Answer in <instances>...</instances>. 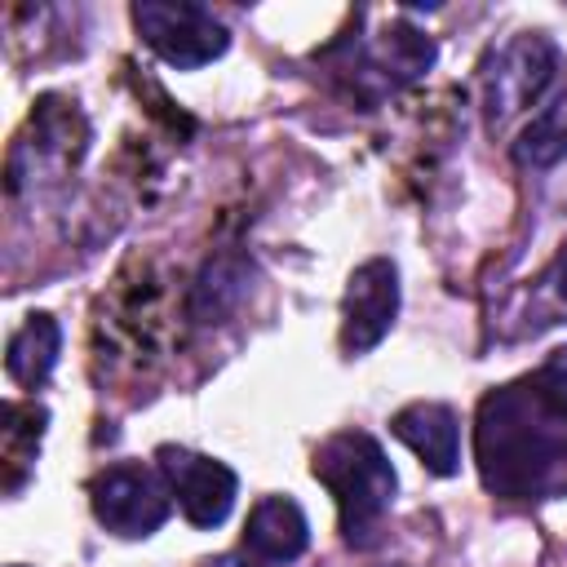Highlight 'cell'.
I'll use <instances>...</instances> for the list:
<instances>
[{
  "label": "cell",
  "mask_w": 567,
  "mask_h": 567,
  "mask_svg": "<svg viewBox=\"0 0 567 567\" xmlns=\"http://www.w3.org/2000/svg\"><path fill=\"white\" fill-rule=\"evenodd\" d=\"M474 456L483 487L505 501L567 496V408L532 377L492 390L478 403Z\"/></svg>",
  "instance_id": "6da1fadb"
},
{
  "label": "cell",
  "mask_w": 567,
  "mask_h": 567,
  "mask_svg": "<svg viewBox=\"0 0 567 567\" xmlns=\"http://www.w3.org/2000/svg\"><path fill=\"white\" fill-rule=\"evenodd\" d=\"M310 470L337 501L346 545H368L377 536V523L385 518V509L394 501V483H399L381 443L363 430H341L319 443Z\"/></svg>",
  "instance_id": "7a4b0ae2"
},
{
  "label": "cell",
  "mask_w": 567,
  "mask_h": 567,
  "mask_svg": "<svg viewBox=\"0 0 567 567\" xmlns=\"http://www.w3.org/2000/svg\"><path fill=\"white\" fill-rule=\"evenodd\" d=\"M133 22L142 40L182 71H195L226 53V27L213 18V9L190 0H142L133 4Z\"/></svg>",
  "instance_id": "3957f363"
},
{
  "label": "cell",
  "mask_w": 567,
  "mask_h": 567,
  "mask_svg": "<svg viewBox=\"0 0 567 567\" xmlns=\"http://www.w3.org/2000/svg\"><path fill=\"white\" fill-rule=\"evenodd\" d=\"M558 71V53L540 31H523L514 40H505L492 62L483 66V106L487 120L501 124L518 111H527L554 80Z\"/></svg>",
  "instance_id": "277c9868"
},
{
  "label": "cell",
  "mask_w": 567,
  "mask_h": 567,
  "mask_svg": "<svg viewBox=\"0 0 567 567\" xmlns=\"http://www.w3.org/2000/svg\"><path fill=\"white\" fill-rule=\"evenodd\" d=\"M102 341L111 346L115 359L142 363L146 354L164 350L168 337V306H164V284L151 279L146 270L137 279H120V288L111 292V301H102Z\"/></svg>",
  "instance_id": "5b68a950"
},
{
  "label": "cell",
  "mask_w": 567,
  "mask_h": 567,
  "mask_svg": "<svg viewBox=\"0 0 567 567\" xmlns=\"http://www.w3.org/2000/svg\"><path fill=\"white\" fill-rule=\"evenodd\" d=\"M168 496L159 474L142 465H111L89 483L93 518L115 536H151L168 518Z\"/></svg>",
  "instance_id": "8992f818"
},
{
  "label": "cell",
  "mask_w": 567,
  "mask_h": 567,
  "mask_svg": "<svg viewBox=\"0 0 567 567\" xmlns=\"http://www.w3.org/2000/svg\"><path fill=\"white\" fill-rule=\"evenodd\" d=\"M399 315V270L390 257L363 261L341 301V350L346 354H368L394 323Z\"/></svg>",
  "instance_id": "52a82bcc"
},
{
  "label": "cell",
  "mask_w": 567,
  "mask_h": 567,
  "mask_svg": "<svg viewBox=\"0 0 567 567\" xmlns=\"http://www.w3.org/2000/svg\"><path fill=\"white\" fill-rule=\"evenodd\" d=\"M159 474H164L168 492L177 496V509L195 527H217L235 505L239 483L213 456H199V452H186V447H159Z\"/></svg>",
  "instance_id": "ba28073f"
},
{
  "label": "cell",
  "mask_w": 567,
  "mask_h": 567,
  "mask_svg": "<svg viewBox=\"0 0 567 567\" xmlns=\"http://www.w3.org/2000/svg\"><path fill=\"white\" fill-rule=\"evenodd\" d=\"M390 430L421 456L430 474L447 478L461 470V425L447 403H412L390 421Z\"/></svg>",
  "instance_id": "9c48e42d"
},
{
  "label": "cell",
  "mask_w": 567,
  "mask_h": 567,
  "mask_svg": "<svg viewBox=\"0 0 567 567\" xmlns=\"http://www.w3.org/2000/svg\"><path fill=\"white\" fill-rule=\"evenodd\" d=\"M310 545V527L297 501L288 496H261L244 523V549L266 563H292Z\"/></svg>",
  "instance_id": "30bf717a"
},
{
  "label": "cell",
  "mask_w": 567,
  "mask_h": 567,
  "mask_svg": "<svg viewBox=\"0 0 567 567\" xmlns=\"http://www.w3.org/2000/svg\"><path fill=\"white\" fill-rule=\"evenodd\" d=\"M44 421L49 412L40 403H4V425H0V465H4V492L13 496L31 470H35V452L44 439Z\"/></svg>",
  "instance_id": "8fae6325"
},
{
  "label": "cell",
  "mask_w": 567,
  "mask_h": 567,
  "mask_svg": "<svg viewBox=\"0 0 567 567\" xmlns=\"http://www.w3.org/2000/svg\"><path fill=\"white\" fill-rule=\"evenodd\" d=\"M58 346H62V328L53 323V315H31V319L9 337V350H4V372H9V381L35 390V385L53 372Z\"/></svg>",
  "instance_id": "7c38bea8"
},
{
  "label": "cell",
  "mask_w": 567,
  "mask_h": 567,
  "mask_svg": "<svg viewBox=\"0 0 567 567\" xmlns=\"http://www.w3.org/2000/svg\"><path fill=\"white\" fill-rule=\"evenodd\" d=\"M567 155V97H558L554 106H545L514 142V159L523 168H549Z\"/></svg>",
  "instance_id": "4fadbf2b"
},
{
  "label": "cell",
  "mask_w": 567,
  "mask_h": 567,
  "mask_svg": "<svg viewBox=\"0 0 567 567\" xmlns=\"http://www.w3.org/2000/svg\"><path fill=\"white\" fill-rule=\"evenodd\" d=\"M239 279H244L239 266H230V261H213V266L199 275V284H195V315H199V319L221 315V310L244 292Z\"/></svg>",
  "instance_id": "5bb4252c"
},
{
  "label": "cell",
  "mask_w": 567,
  "mask_h": 567,
  "mask_svg": "<svg viewBox=\"0 0 567 567\" xmlns=\"http://www.w3.org/2000/svg\"><path fill=\"white\" fill-rule=\"evenodd\" d=\"M532 381L558 403V408H567V346L563 350H554L536 372H532Z\"/></svg>",
  "instance_id": "9a60e30c"
},
{
  "label": "cell",
  "mask_w": 567,
  "mask_h": 567,
  "mask_svg": "<svg viewBox=\"0 0 567 567\" xmlns=\"http://www.w3.org/2000/svg\"><path fill=\"white\" fill-rule=\"evenodd\" d=\"M545 284H549V292L567 306V244L558 248V257H554V266H549V279H545Z\"/></svg>",
  "instance_id": "2e32d148"
}]
</instances>
